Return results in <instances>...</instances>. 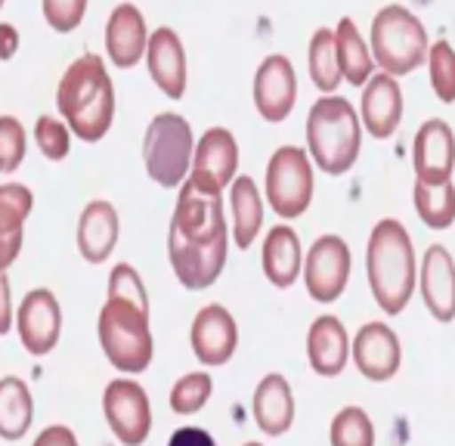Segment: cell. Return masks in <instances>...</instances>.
Segmentation results:
<instances>
[{"label": "cell", "mask_w": 455, "mask_h": 446, "mask_svg": "<svg viewBox=\"0 0 455 446\" xmlns=\"http://www.w3.org/2000/svg\"><path fill=\"white\" fill-rule=\"evenodd\" d=\"M229 254V229L223 214V193L180 183L168 229V260L183 289L202 291L220 279Z\"/></svg>", "instance_id": "6da1fadb"}, {"label": "cell", "mask_w": 455, "mask_h": 446, "mask_svg": "<svg viewBox=\"0 0 455 446\" xmlns=\"http://www.w3.org/2000/svg\"><path fill=\"white\" fill-rule=\"evenodd\" d=\"M56 109L81 143H100L115 121V84L102 56L84 53L62 72Z\"/></svg>", "instance_id": "7a4b0ae2"}, {"label": "cell", "mask_w": 455, "mask_h": 446, "mask_svg": "<svg viewBox=\"0 0 455 446\" xmlns=\"http://www.w3.org/2000/svg\"><path fill=\"white\" fill-rule=\"evenodd\" d=\"M365 267H369V289L375 295L378 307L387 316H396L412 301V289L419 283L415 270V251L406 227L400 220L387 218L378 220L369 235V251H365Z\"/></svg>", "instance_id": "3957f363"}, {"label": "cell", "mask_w": 455, "mask_h": 446, "mask_svg": "<svg viewBox=\"0 0 455 446\" xmlns=\"http://www.w3.org/2000/svg\"><path fill=\"white\" fill-rule=\"evenodd\" d=\"M363 124L354 103L335 93H323L307 115V155L323 174L341 177L360 158Z\"/></svg>", "instance_id": "277c9868"}, {"label": "cell", "mask_w": 455, "mask_h": 446, "mask_svg": "<svg viewBox=\"0 0 455 446\" xmlns=\"http://www.w3.org/2000/svg\"><path fill=\"white\" fill-rule=\"evenodd\" d=\"M96 335L106 360L118 372L140 375L152 366L156 356V338L149 326V310H140L118 298H108L96 320Z\"/></svg>", "instance_id": "5b68a950"}, {"label": "cell", "mask_w": 455, "mask_h": 446, "mask_svg": "<svg viewBox=\"0 0 455 446\" xmlns=\"http://www.w3.org/2000/svg\"><path fill=\"white\" fill-rule=\"evenodd\" d=\"M427 31L421 19L412 10L400 4H390L378 10L375 22H371V60L390 78L400 75H412L419 66L427 62Z\"/></svg>", "instance_id": "8992f818"}, {"label": "cell", "mask_w": 455, "mask_h": 446, "mask_svg": "<svg viewBox=\"0 0 455 446\" xmlns=\"http://www.w3.org/2000/svg\"><path fill=\"white\" fill-rule=\"evenodd\" d=\"M192 149V124L177 112H158L143 133V164L146 174L162 189H177L189 177Z\"/></svg>", "instance_id": "52a82bcc"}, {"label": "cell", "mask_w": 455, "mask_h": 446, "mask_svg": "<svg viewBox=\"0 0 455 446\" xmlns=\"http://www.w3.org/2000/svg\"><path fill=\"white\" fill-rule=\"evenodd\" d=\"M313 162L307 149L282 146L270 155L267 164V202L282 220H294L313 202Z\"/></svg>", "instance_id": "ba28073f"}, {"label": "cell", "mask_w": 455, "mask_h": 446, "mask_svg": "<svg viewBox=\"0 0 455 446\" xmlns=\"http://www.w3.org/2000/svg\"><path fill=\"white\" fill-rule=\"evenodd\" d=\"M350 264H354V258H350V248L341 235H319L310 251H307L304 267H300L313 301H338L344 295V289H347Z\"/></svg>", "instance_id": "9c48e42d"}, {"label": "cell", "mask_w": 455, "mask_h": 446, "mask_svg": "<svg viewBox=\"0 0 455 446\" xmlns=\"http://www.w3.org/2000/svg\"><path fill=\"white\" fill-rule=\"evenodd\" d=\"M102 412H106V422L112 428V434L118 437V443H146V437L152 431V406L143 385H137L133 378L108 381L106 394H102Z\"/></svg>", "instance_id": "30bf717a"}, {"label": "cell", "mask_w": 455, "mask_h": 446, "mask_svg": "<svg viewBox=\"0 0 455 446\" xmlns=\"http://www.w3.org/2000/svg\"><path fill=\"white\" fill-rule=\"evenodd\" d=\"M239 174V143L227 127H211L192 149L189 180L211 193H223Z\"/></svg>", "instance_id": "8fae6325"}, {"label": "cell", "mask_w": 455, "mask_h": 446, "mask_svg": "<svg viewBox=\"0 0 455 446\" xmlns=\"http://www.w3.org/2000/svg\"><path fill=\"white\" fill-rule=\"evenodd\" d=\"M19 341L31 356H47L60 344L62 335V307L50 289H31L16 310Z\"/></svg>", "instance_id": "7c38bea8"}, {"label": "cell", "mask_w": 455, "mask_h": 446, "mask_svg": "<svg viewBox=\"0 0 455 446\" xmlns=\"http://www.w3.org/2000/svg\"><path fill=\"white\" fill-rule=\"evenodd\" d=\"M298 103V75L288 56L273 53L258 66L254 75V109L267 124H279L294 112Z\"/></svg>", "instance_id": "4fadbf2b"}, {"label": "cell", "mask_w": 455, "mask_h": 446, "mask_svg": "<svg viewBox=\"0 0 455 446\" xmlns=\"http://www.w3.org/2000/svg\"><path fill=\"white\" fill-rule=\"evenodd\" d=\"M192 354L202 366H227L239 347V326L223 304H208L196 314L189 332Z\"/></svg>", "instance_id": "5bb4252c"}, {"label": "cell", "mask_w": 455, "mask_h": 446, "mask_svg": "<svg viewBox=\"0 0 455 446\" xmlns=\"http://www.w3.org/2000/svg\"><path fill=\"white\" fill-rule=\"evenodd\" d=\"M143 60L146 68H149L152 84L168 100H183L186 81H189V66H186V50L180 35L174 28H168V25L149 31Z\"/></svg>", "instance_id": "9a60e30c"}, {"label": "cell", "mask_w": 455, "mask_h": 446, "mask_svg": "<svg viewBox=\"0 0 455 446\" xmlns=\"http://www.w3.org/2000/svg\"><path fill=\"white\" fill-rule=\"evenodd\" d=\"M415 180L421 183H446L455 171V133L443 118H431L419 127L412 143Z\"/></svg>", "instance_id": "2e32d148"}, {"label": "cell", "mask_w": 455, "mask_h": 446, "mask_svg": "<svg viewBox=\"0 0 455 446\" xmlns=\"http://www.w3.org/2000/svg\"><path fill=\"white\" fill-rule=\"evenodd\" d=\"M350 350H354V362L363 372V378L390 381L400 372V360H403L400 338H396V332L387 323H365L360 332H356Z\"/></svg>", "instance_id": "e0dca14e"}, {"label": "cell", "mask_w": 455, "mask_h": 446, "mask_svg": "<svg viewBox=\"0 0 455 446\" xmlns=\"http://www.w3.org/2000/svg\"><path fill=\"white\" fill-rule=\"evenodd\" d=\"M149 25L137 4H118L106 22V56L115 68H133L143 62Z\"/></svg>", "instance_id": "ac0fdd59"}, {"label": "cell", "mask_w": 455, "mask_h": 446, "mask_svg": "<svg viewBox=\"0 0 455 446\" xmlns=\"http://www.w3.org/2000/svg\"><path fill=\"white\" fill-rule=\"evenodd\" d=\"M360 118H363L360 124L375 139L394 137L403 121V91H400V84H396V78H390V75H384V72H375L365 81Z\"/></svg>", "instance_id": "d6986e66"}, {"label": "cell", "mask_w": 455, "mask_h": 446, "mask_svg": "<svg viewBox=\"0 0 455 446\" xmlns=\"http://www.w3.org/2000/svg\"><path fill=\"white\" fill-rule=\"evenodd\" d=\"M421 298L437 323L455 320V260L443 245H431L421 264Z\"/></svg>", "instance_id": "ffe728a7"}, {"label": "cell", "mask_w": 455, "mask_h": 446, "mask_svg": "<svg viewBox=\"0 0 455 446\" xmlns=\"http://www.w3.org/2000/svg\"><path fill=\"white\" fill-rule=\"evenodd\" d=\"M31 208H35V193L25 183H0V270H10L16 264Z\"/></svg>", "instance_id": "44dd1931"}, {"label": "cell", "mask_w": 455, "mask_h": 446, "mask_svg": "<svg viewBox=\"0 0 455 446\" xmlns=\"http://www.w3.org/2000/svg\"><path fill=\"white\" fill-rule=\"evenodd\" d=\"M307 360L313 372L323 378H335L350 360V338L338 316H319L307 332Z\"/></svg>", "instance_id": "7402d4cb"}, {"label": "cell", "mask_w": 455, "mask_h": 446, "mask_svg": "<svg viewBox=\"0 0 455 446\" xmlns=\"http://www.w3.org/2000/svg\"><path fill=\"white\" fill-rule=\"evenodd\" d=\"M118 211L112 202L93 199L78 218V251L87 264H102L118 245Z\"/></svg>", "instance_id": "603a6c76"}, {"label": "cell", "mask_w": 455, "mask_h": 446, "mask_svg": "<svg viewBox=\"0 0 455 446\" xmlns=\"http://www.w3.org/2000/svg\"><path fill=\"white\" fill-rule=\"evenodd\" d=\"M260 267L264 276L270 279L275 289H291L300 276L304 267V254H300V239L288 223H279L267 233L264 254H260Z\"/></svg>", "instance_id": "cb8c5ba5"}, {"label": "cell", "mask_w": 455, "mask_h": 446, "mask_svg": "<svg viewBox=\"0 0 455 446\" xmlns=\"http://www.w3.org/2000/svg\"><path fill=\"white\" fill-rule=\"evenodd\" d=\"M254 422L264 434L279 437L294 425V394L282 375H267L254 391Z\"/></svg>", "instance_id": "d4e9b609"}, {"label": "cell", "mask_w": 455, "mask_h": 446, "mask_svg": "<svg viewBox=\"0 0 455 446\" xmlns=\"http://www.w3.org/2000/svg\"><path fill=\"white\" fill-rule=\"evenodd\" d=\"M229 208H233V242L235 248H251L264 227V199L251 177L235 174L229 183Z\"/></svg>", "instance_id": "484cf974"}, {"label": "cell", "mask_w": 455, "mask_h": 446, "mask_svg": "<svg viewBox=\"0 0 455 446\" xmlns=\"http://www.w3.org/2000/svg\"><path fill=\"white\" fill-rule=\"evenodd\" d=\"M335 31V53H338V68H341V78L354 87H363L365 81L375 75V60H371L369 44L363 41L360 28L350 16H344L338 22Z\"/></svg>", "instance_id": "4316f807"}, {"label": "cell", "mask_w": 455, "mask_h": 446, "mask_svg": "<svg viewBox=\"0 0 455 446\" xmlns=\"http://www.w3.org/2000/svg\"><path fill=\"white\" fill-rule=\"evenodd\" d=\"M35 418V400L22 378L6 375L0 378V437L4 441H22Z\"/></svg>", "instance_id": "83f0119b"}, {"label": "cell", "mask_w": 455, "mask_h": 446, "mask_svg": "<svg viewBox=\"0 0 455 446\" xmlns=\"http://www.w3.org/2000/svg\"><path fill=\"white\" fill-rule=\"evenodd\" d=\"M415 211L425 227L450 229L455 223V183H421L415 180Z\"/></svg>", "instance_id": "f1b7e54d"}, {"label": "cell", "mask_w": 455, "mask_h": 446, "mask_svg": "<svg viewBox=\"0 0 455 446\" xmlns=\"http://www.w3.org/2000/svg\"><path fill=\"white\" fill-rule=\"evenodd\" d=\"M310 81L319 93H335L341 84V68H338V53H335V31L331 28H316L310 37Z\"/></svg>", "instance_id": "f546056e"}, {"label": "cell", "mask_w": 455, "mask_h": 446, "mask_svg": "<svg viewBox=\"0 0 455 446\" xmlns=\"http://www.w3.org/2000/svg\"><path fill=\"white\" fill-rule=\"evenodd\" d=\"M331 446H375V425L360 406H347L331 418Z\"/></svg>", "instance_id": "4dcf8cb0"}, {"label": "cell", "mask_w": 455, "mask_h": 446, "mask_svg": "<svg viewBox=\"0 0 455 446\" xmlns=\"http://www.w3.org/2000/svg\"><path fill=\"white\" fill-rule=\"evenodd\" d=\"M211 391H214V381H211L208 372H189L171 387V410L177 416H196L204 403L211 400Z\"/></svg>", "instance_id": "1f68e13d"}, {"label": "cell", "mask_w": 455, "mask_h": 446, "mask_svg": "<svg viewBox=\"0 0 455 446\" xmlns=\"http://www.w3.org/2000/svg\"><path fill=\"white\" fill-rule=\"evenodd\" d=\"M431 87L440 103H455V50L450 41H437L427 47Z\"/></svg>", "instance_id": "d6a6232c"}, {"label": "cell", "mask_w": 455, "mask_h": 446, "mask_svg": "<svg viewBox=\"0 0 455 446\" xmlns=\"http://www.w3.org/2000/svg\"><path fill=\"white\" fill-rule=\"evenodd\" d=\"M35 143L47 162H66L68 152H72V131L62 118L41 115L35 121Z\"/></svg>", "instance_id": "836d02e7"}, {"label": "cell", "mask_w": 455, "mask_h": 446, "mask_svg": "<svg viewBox=\"0 0 455 446\" xmlns=\"http://www.w3.org/2000/svg\"><path fill=\"white\" fill-rule=\"evenodd\" d=\"M28 133L16 115H0V174H12L25 162Z\"/></svg>", "instance_id": "e575fe53"}, {"label": "cell", "mask_w": 455, "mask_h": 446, "mask_svg": "<svg viewBox=\"0 0 455 446\" xmlns=\"http://www.w3.org/2000/svg\"><path fill=\"white\" fill-rule=\"evenodd\" d=\"M108 298H118V301H127L140 310H149L146 285L131 264H115L112 267V273H108Z\"/></svg>", "instance_id": "d590c367"}, {"label": "cell", "mask_w": 455, "mask_h": 446, "mask_svg": "<svg viewBox=\"0 0 455 446\" xmlns=\"http://www.w3.org/2000/svg\"><path fill=\"white\" fill-rule=\"evenodd\" d=\"M91 0H41L44 22L56 31V35H72L87 16Z\"/></svg>", "instance_id": "8d00e7d4"}, {"label": "cell", "mask_w": 455, "mask_h": 446, "mask_svg": "<svg viewBox=\"0 0 455 446\" xmlns=\"http://www.w3.org/2000/svg\"><path fill=\"white\" fill-rule=\"evenodd\" d=\"M16 323V310H12V289L6 270H0V335H6Z\"/></svg>", "instance_id": "74e56055"}, {"label": "cell", "mask_w": 455, "mask_h": 446, "mask_svg": "<svg viewBox=\"0 0 455 446\" xmlns=\"http://www.w3.org/2000/svg\"><path fill=\"white\" fill-rule=\"evenodd\" d=\"M35 446H78V437H75V431L66 428V425H50V428H44L41 434H37Z\"/></svg>", "instance_id": "f35d334b"}, {"label": "cell", "mask_w": 455, "mask_h": 446, "mask_svg": "<svg viewBox=\"0 0 455 446\" xmlns=\"http://www.w3.org/2000/svg\"><path fill=\"white\" fill-rule=\"evenodd\" d=\"M168 446H217V441L202 428H180L171 434Z\"/></svg>", "instance_id": "ab89813d"}, {"label": "cell", "mask_w": 455, "mask_h": 446, "mask_svg": "<svg viewBox=\"0 0 455 446\" xmlns=\"http://www.w3.org/2000/svg\"><path fill=\"white\" fill-rule=\"evenodd\" d=\"M19 44H22V37H19L16 25L0 22V62H10L19 53Z\"/></svg>", "instance_id": "60d3db41"}, {"label": "cell", "mask_w": 455, "mask_h": 446, "mask_svg": "<svg viewBox=\"0 0 455 446\" xmlns=\"http://www.w3.org/2000/svg\"><path fill=\"white\" fill-rule=\"evenodd\" d=\"M245 446H260V443H245Z\"/></svg>", "instance_id": "b9f144b4"}, {"label": "cell", "mask_w": 455, "mask_h": 446, "mask_svg": "<svg viewBox=\"0 0 455 446\" xmlns=\"http://www.w3.org/2000/svg\"><path fill=\"white\" fill-rule=\"evenodd\" d=\"M4 4H6V0H0V6H4Z\"/></svg>", "instance_id": "7bdbcfd3"}]
</instances>
